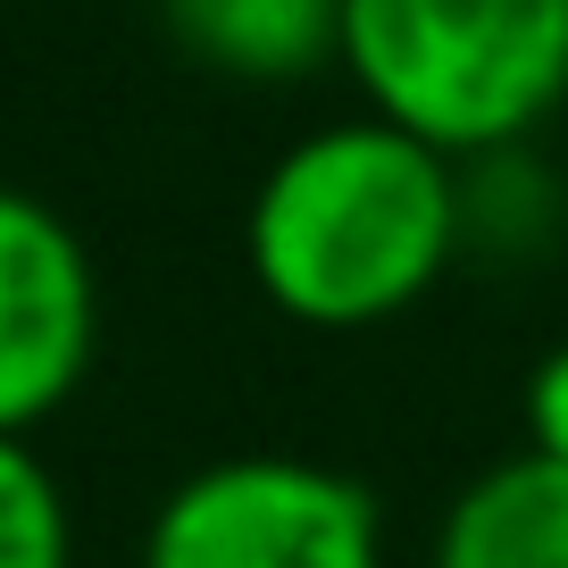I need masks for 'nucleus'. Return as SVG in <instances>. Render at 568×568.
Returning a JSON list of instances; mask_svg holds the SVG:
<instances>
[{"label":"nucleus","instance_id":"f257e3e1","mask_svg":"<svg viewBox=\"0 0 568 568\" xmlns=\"http://www.w3.org/2000/svg\"><path fill=\"white\" fill-rule=\"evenodd\" d=\"M460 168L385 118L318 125L260 176L243 217L251 284L293 326L359 335L460 260Z\"/></svg>","mask_w":568,"mask_h":568},{"label":"nucleus","instance_id":"f03ea898","mask_svg":"<svg viewBox=\"0 0 568 568\" xmlns=\"http://www.w3.org/2000/svg\"><path fill=\"white\" fill-rule=\"evenodd\" d=\"M343 68L368 118L468 168L568 101V0H343Z\"/></svg>","mask_w":568,"mask_h":568},{"label":"nucleus","instance_id":"7ed1b4c3","mask_svg":"<svg viewBox=\"0 0 568 568\" xmlns=\"http://www.w3.org/2000/svg\"><path fill=\"white\" fill-rule=\"evenodd\" d=\"M142 568H385V510L326 460L234 452L151 510Z\"/></svg>","mask_w":568,"mask_h":568},{"label":"nucleus","instance_id":"20e7f679","mask_svg":"<svg viewBox=\"0 0 568 568\" xmlns=\"http://www.w3.org/2000/svg\"><path fill=\"white\" fill-rule=\"evenodd\" d=\"M101 343L92 251L51 201L0 184V435H34Z\"/></svg>","mask_w":568,"mask_h":568},{"label":"nucleus","instance_id":"39448f33","mask_svg":"<svg viewBox=\"0 0 568 568\" xmlns=\"http://www.w3.org/2000/svg\"><path fill=\"white\" fill-rule=\"evenodd\" d=\"M426 568H568V468L518 452L468 477L435 527Z\"/></svg>","mask_w":568,"mask_h":568},{"label":"nucleus","instance_id":"423d86ee","mask_svg":"<svg viewBox=\"0 0 568 568\" xmlns=\"http://www.w3.org/2000/svg\"><path fill=\"white\" fill-rule=\"evenodd\" d=\"M184 59L234 84H302L343 59V0H160Z\"/></svg>","mask_w":568,"mask_h":568},{"label":"nucleus","instance_id":"0eeeda50","mask_svg":"<svg viewBox=\"0 0 568 568\" xmlns=\"http://www.w3.org/2000/svg\"><path fill=\"white\" fill-rule=\"evenodd\" d=\"M0 568H75V518L26 435H0Z\"/></svg>","mask_w":568,"mask_h":568},{"label":"nucleus","instance_id":"6e6552de","mask_svg":"<svg viewBox=\"0 0 568 568\" xmlns=\"http://www.w3.org/2000/svg\"><path fill=\"white\" fill-rule=\"evenodd\" d=\"M518 409H527V452H544V460L568 468V343H560V352H544V359L527 368Z\"/></svg>","mask_w":568,"mask_h":568}]
</instances>
